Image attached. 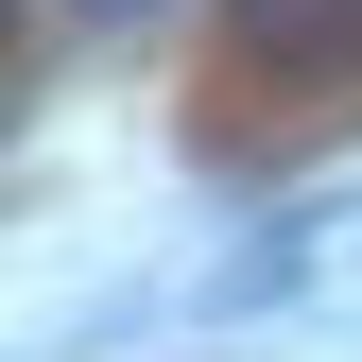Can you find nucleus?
<instances>
[{"label": "nucleus", "instance_id": "obj_1", "mask_svg": "<svg viewBox=\"0 0 362 362\" xmlns=\"http://www.w3.org/2000/svg\"><path fill=\"white\" fill-rule=\"evenodd\" d=\"M224 52L259 86H345L362 69V0H224Z\"/></svg>", "mask_w": 362, "mask_h": 362}, {"label": "nucleus", "instance_id": "obj_2", "mask_svg": "<svg viewBox=\"0 0 362 362\" xmlns=\"http://www.w3.org/2000/svg\"><path fill=\"white\" fill-rule=\"evenodd\" d=\"M69 18H86V35H121V18H156V0H69Z\"/></svg>", "mask_w": 362, "mask_h": 362}]
</instances>
